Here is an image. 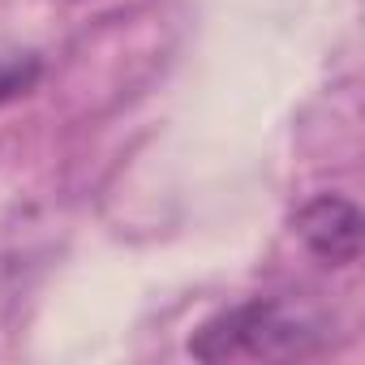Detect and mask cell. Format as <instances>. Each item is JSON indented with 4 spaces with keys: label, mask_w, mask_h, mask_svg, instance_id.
I'll return each mask as SVG.
<instances>
[{
    "label": "cell",
    "mask_w": 365,
    "mask_h": 365,
    "mask_svg": "<svg viewBox=\"0 0 365 365\" xmlns=\"http://www.w3.org/2000/svg\"><path fill=\"white\" fill-rule=\"evenodd\" d=\"M292 232L322 267H352L361 258V211L344 194H314L292 215Z\"/></svg>",
    "instance_id": "cell-2"
},
{
    "label": "cell",
    "mask_w": 365,
    "mask_h": 365,
    "mask_svg": "<svg viewBox=\"0 0 365 365\" xmlns=\"http://www.w3.org/2000/svg\"><path fill=\"white\" fill-rule=\"evenodd\" d=\"M327 352V322L288 297L237 301L190 335V356L198 361H301Z\"/></svg>",
    "instance_id": "cell-1"
},
{
    "label": "cell",
    "mask_w": 365,
    "mask_h": 365,
    "mask_svg": "<svg viewBox=\"0 0 365 365\" xmlns=\"http://www.w3.org/2000/svg\"><path fill=\"white\" fill-rule=\"evenodd\" d=\"M43 78V56L39 52H5L0 56V108L31 95Z\"/></svg>",
    "instance_id": "cell-3"
}]
</instances>
